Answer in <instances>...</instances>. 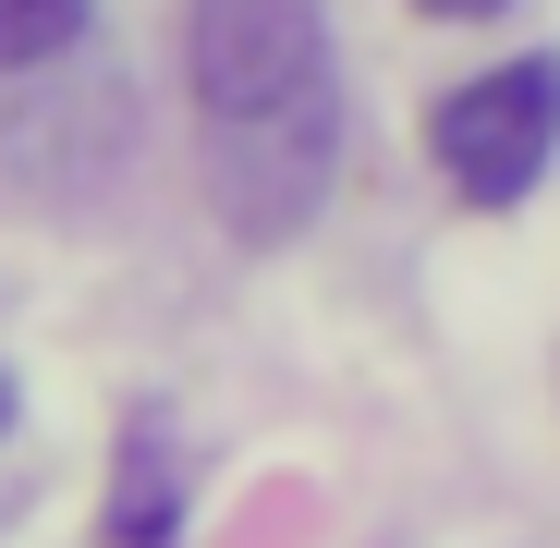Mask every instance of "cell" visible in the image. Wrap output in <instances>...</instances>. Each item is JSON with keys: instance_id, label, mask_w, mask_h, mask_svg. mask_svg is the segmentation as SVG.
<instances>
[{"instance_id": "cell-1", "label": "cell", "mask_w": 560, "mask_h": 548, "mask_svg": "<svg viewBox=\"0 0 560 548\" xmlns=\"http://www.w3.org/2000/svg\"><path fill=\"white\" fill-rule=\"evenodd\" d=\"M196 61V110L220 135V196L244 232H293L341 159L329 123V25L317 0H196L183 25Z\"/></svg>"}, {"instance_id": "cell-2", "label": "cell", "mask_w": 560, "mask_h": 548, "mask_svg": "<svg viewBox=\"0 0 560 548\" xmlns=\"http://www.w3.org/2000/svg\"><path fill=\"white\" fill-rule=\"evenodd\" d=\"M427 147H439V171L476 208L536 196V171L560 159V61H500L476 85H451V98L427 110Z\"/></svg>"}, {"instance_id": "cell-3", "label": "cell", "mask_w": 560, "mask_h": 548, "mask_svg": "<svg viewBox=\"0 0 560 548\" xmlns=\"http://www.w3.org/2000/svg\"><path fill=\"white\" fill-rule=\"evenodd\" d=\"M85 37V0H0V73H37Z\"/></svg>"}, {"instance_id": "cell-4", "label": "cell", "mask_w": 560, "mask_h": 548, "mask_svg": "<svg viewBox=\"0 0 560 548\" xmlns=\"http://www.w3.org/2000/svg\"><path fill=\"white\" fill-rule=\"evenodd\" d=\"M415 13H500V0H415Z\"/></svg>"}, {"instance_id": "cell-5", "label": "cell", "mask_w": 560, "mask_h": 548, "mask_svg": "<svg viewBox=\"0 0 560 548\" xmlns=\"http://www.w3.org/2000/svg\"><path fill=\"white\" fill-rule=\"evenodd\" d=\"M0 439H13V378H0Z\"/></svg>"}]
</instances>
